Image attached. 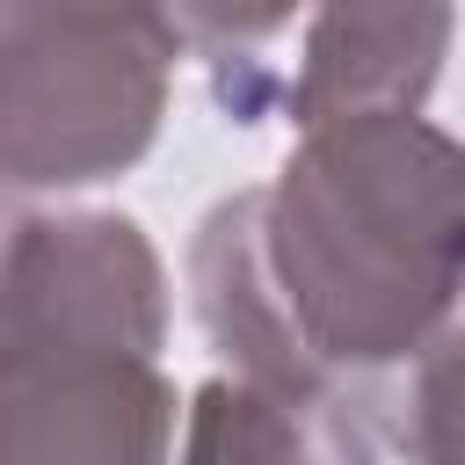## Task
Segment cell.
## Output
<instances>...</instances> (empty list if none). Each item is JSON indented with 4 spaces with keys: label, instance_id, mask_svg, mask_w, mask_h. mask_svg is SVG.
<instances>
[{
    "label": "cell",
    "instance_id": "8992f818",
    "mask_svg": "<svg viewBox=\"0 0 465 465\" xmlns=\"http://www.w3.org/2000/svg\"><path fill=\"white\" fill-rule=\"evenodd\" d=\"M174 465H378V443L320 392H276L218 371L182 407Z\"/></svg>",
    "mask_w": 465,
    "mask_h": 465
},
{
    "label": "cell",
    "instance_id": "3957f363",
    "mask_svg": "<svg viewBox=\"0 0 465 465\" xmlns=\"http://www.w3.org/2000/svg\"><path fill=\"white\" fill-rule=\"evenodd\" d=\"M182 400L116 341H0V465H174Z\"/></svg>",
    "mask_w": 465,
    "mask_h": 465
},
{
    "label": "cell",
    "instance_id": "5b68a950",
    "mask_svg": "<svg viewBox=\"0 0 465 465\" xmlns=\"http://www.w3.org/2000/svg\"><path fill=\"white\" fill-rule=\"evenodd\" d=\"M458 15L450 7H327L305 22V58L291 80V124L334 116H421Z\"/></svg>",
    "mask_w": 465,
    "mask_h": 465
},
{
    "label": "cell",
    "instance_id": "52a82bcc",
    "mask_svg": "<svg viewBox=\"0 0 465 465\" xmlns=\"http://www.w3.org/2000/svg\"><path fill=\"white\" fill-rule=\"evenodd\" d=\"M22 211H29V203H22L15 189H0V247H7V232H15V218H22Z\"/></svg>",
    "mask_w": 465,
    "mask_h": 465
},
{
    "label": "cell",
    "instance_id": "7a4b0ae2",
    "mask_svg": "<svg viewBox=\"0 0 465 465\" xmlns=\"http://www.w3.org/2000/svg\"><path fill=\"white\" fill-rule=\"evenodd\" d=\"M182 29L153 7H0V189L131 174L167 116Z\"/></svg>",
    "mask_w": 465,
    "mask_h": 465
},
{
    "label": "cell",
    "instance_id": "6da1fadb",
    "mask_svg": "<svg viewBox=\"0 0 465 465\" xmlns=\"http://www.w3.org/2000/svg\"><path fill=\"white\" fill-rule=\"evenodd\" d=\"M254 269L298 392L349 407L458 334L465 153L429 116H334L298 131L254 189Z\"/></svg>",
    "mask_w": 465,
    "mask_h": 465
},
{
    "label": "cell",
    "instance_id": "277c9868",
    "mask_svg": "<svg viewBox=\"0 0 465 465\" xmlns=\"http://www.w3.org/2000/svg\"><path fill=\"white\" fill-rule=\"evenodd\" d=\"M167 349V262L124 211H22L0 247V341Z\"/></svg>",
    "mask_w": 465,
    "mask_h": 465
}]
</instances>
